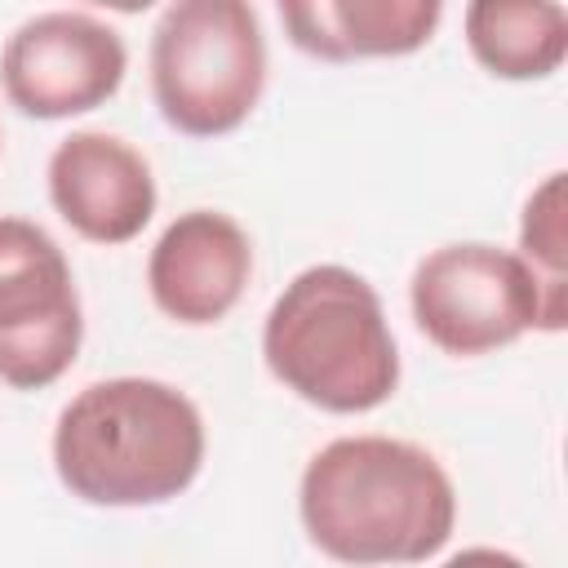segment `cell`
<instances>
[{"label": "cell", "instance_id": "9c48e42d", "mask_svg": "<svg viewBox=\"0 0 568 568\" xmlns=\"http://www.w3.org/2000/svg\"><path fill=\"white\" fill-rule=\"evenodd\" d=\"M253 275V244L244 226L213 209H191L164 226L146 262L155 306L191 328L217 324L244 297Z\"/></svg>", "mask_w": 568, "mask_h": 568}, {"label": "cell", "instance_id": "7c38bea8", "mask_svg": "<svg viewBox=\"0 0 568 568\" xmlns=\"http://www.w3.org/2000/svg\"><path fill=\"white\" fill-rule=\"evenodd\" d=\"M519 257L528 262V271L555 288L568 293V231H564V173H550L524 204V222H519Z\"/></svg>", "mask_w": 568, "mask_h": 568}, {"label": "cell", "instance_id": "ba28073f", "mask_svg": "<svg viewBox=\"0 0 568 568\" xmlns=\"http://www.w3.org/2000/svg\"><path fill=\"white\" fill-rule=\"evenodd\" d=\"M49 200L93 244H129L155 213V178L142 151L115 133L80 129L49 155Z\"/></svg>", "mask_w": 568, "mask_h": 568}, {"label": "cell", "instance_id": "7a4b0ae2", "mask_svg": "<svg viewBox=\"0 0 568 568\" xmlns=\"http://www.w3.org/2000/svg\"><path fill=\"white\" fill-rule=\"evenodd\" d=\"M204 466L200 408L155 377L84 386L53 426V470L89 506H160Z\"/></svg>", "mask_w": 568, "mask_h": 568}, {"label": "cell", "instance_id": "6da1fadb", "mask_svg": "<svg viewBox=\"0 0 568 568\" xmlns=\"http://www.w3.org/2000/svg\"><path fill=\"white\" fill-rule=\"evenodd\" d=\"M306 537L337 564L386 568L439 555L457 524L448 470L408 439L346 435L324 444L297 488Z\"/></svg>", "mask_w": 568, "mask_h": 568}, {"label": "cell", "instance_id": "3957f363", "mask_svg": "<svg viewBox=\"0 0 568 568\" xmlns=\"http://www.w3.org/2000/svg\"><path fill=\"white\" fill-rule=\"evenodd\" d=\"M262 355L275 382L324 413H368L399 386V351L377 288L346 266H306L266 311Z\"/></svg>", "mask_w": 568, "mask_h": 568}, {"label": "cell", "instance_id": "52a82bcc", "mask_svg": "<svg viewBox=\"0 0 568 568\" xmlns=\"http://www.w3.org/2000/svg\"><path fill=\"white\" fill-rule=\"evenodd\" d=\"M129 71L120 31L84 9H49L13 27L0 49L4 98L31 120H67L115 98Z\"/></svg>", "mask_w": 568, "mask_h": 568}, {"label": "cell", "instance_id": "5b68a950", "mask_svg": "<svg viewBox=\"0 0 568 568\" xmlns=\"http://www.w3.org/2000/svg\"><path fill=\"white\" fill-rule=\"evenodd\" d=\"M417 328L448 355H488L528 328L559 333L568 293L546 288L519 253L493 244H444L426 253L408 284Z\"/></svg>", "mask_w": 568, "mask_h": 568}, {"label": "cell", "instance_id": "8992f818", "mask_svg": "<svg viewBox=\"0 0 568 568\" xmlns=\"http://www.w3.org/2000/svg\"><path fill=\"white\" fill-rule=\"evenodd\" d=\"M80 337V297L58 240L27 217H0V382L53 386L75 364Z\"/></svg>", "mask_w": 568, "mask_h": 568}, {"label": "cell", "instance_id": "277c9868", "mask_svg": "<svg viewBox=\"0 0 568 568\" xmlns=\"http://www.w3.org/2000/svg\"><path fill=\"white\" fill-rule=\"evenodd\" d=\"M266 89L262 22L244 0H178L151 31V93L186 138L240 129Z\"/></svg>", "mask_w": 568, "mask_h": 568}, {"label": "cell", "instance_id": "30bf717a", "mask_svg": "<svg viewBox=\"0 0 568 568\" xmlns=\"http://www.w3.org/2000/svg\"><path fill=\"white\" fill-rule=\"evenodd\" d=\"M439 0H306L280 4L288 40L320 62L399 58L422 49L439 27Z\"/></svg>", "mask_w": 568, "mask_h": 568}, {"label": "cell", "instance_id": "4fadbf2b", "mask_svg": "<svg viewBox=\"0 0 568 568\" xmlns=\"http://www.w3.org/2000/svg\"><path fill=\"white\" fill-rule=\"evenodd\" d=\"M439 568H528V564L497 546H470V550H457L453 559H444Z\"/></svg>", "mask_w": 568, "mask_h": 568}, {"label": "cell", "instance_id": "8fae6325", "mask_svg": "<svg viewBox=\"0 0 568 568\" xmlns=\"http://www.w3.org/2000/svg\"><path fill=\"white\" fill-rule=\"evenodd\" d=\"M466 44L497 80H546L568 53V13L555 0L466 4Z\"/></svg>", "mask_w": 568, "mask_h": 568}]
</instances>
